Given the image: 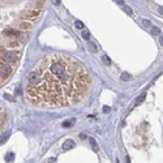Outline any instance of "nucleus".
<instances>
[{
  "label": "nucleus",
  "mask_w": 163,
  "mask_h": 163,
  "mask_svg": "<svg viewBox=\"0 0 163 163\" xmlns=\"http://www.w3.org/2000/svg\"><path fill=\"white\" fill-rule=\"evenodd\" d=\"M92 76L77 59L63 54L46 55L27 76L25 94L34 106L69 107L81 102L92 89Z\"/></svg>",
  "instance_id": "f257e3e1"
},
{
  "label": "nucleus",
  "mask_w": 163,
  "mask_h": 163,
  "mask_svg": "<svg viewBox=\"0 0 163 163\" xmlns=\"http://www.w3.org/2000/svg\"><path fill=\"white\" fill-rule=\"evenodd\" d=\"M15 68L9 64H5V63H1V73H0V77H1V86L3 84L7 82V80L9 78V76L12 74V72Z\"/></svg>",
  "instance_id": "f03ea898"
},
{
  "label": "nucleus",
  "mask_w": 163,
  "mask_h": 163,
  "mask_svg": "<svg viewBox=\"0 0 163 163\" xmlns=\"http://www.w3.org/2000/svg\"><path fill=\"white\" fill-rule=\"evenodd\" d=\"M76 146V142L73 140H65V142L63 143V149L64 150H72Z\"/></svg>",
  "instance_id": "7ed1b4c3"
},
{
  "label": "nucleus",
  "mask_w": 163,
  "mask_h": 163,
  "mask_svg": "<svg viewBox=\"0 0 163 163\" xmlns=\"http://www.w3.org/2000/svg\"><path fill=\"white\" fill-rule=\"evenodd\" d=\"M89 142H90V146H92V149L94 151H98L99 150V146H98V143H97V141L93 138V137H90L89 138Z\"/></svg>",
  "instance_id": "20e7f679"
},
{
  "label": "nucleus",
  "mask_w": 163,
  "mask_h": 163,
  "mask_svg": "<svg viewBox=\"0 0 163 163\" xmlns=\"http://www.w3.org/2000/svg\"><path fill=\"white\" fill-rule=\"evenodd\" d=\"M121 8H123V10L125 13H128L129 16H133V10H132L131 7H128V5H121Z\"/></svg>",
  "instance_id": "39448f33"
},
{
  "label": "nucleus",
  "mask_w": 163,
  "mask_h": 163,
  "mask_svg": "<svg viewBox=\"0 0 163 163\" xmlns=\"http://www.w3.org/2000/svg\"><path fill=\"white\" fill-rule=\"evenodd\" d=\"M13 159H15V153H12V151L5 155V162H13Z\"/></svg>",
  "instance_id": "423d86ee"
},
{
  "label": "nucleus",
  "mask_w": 163,
  "mask_h": 163,
  "mask_svg": "<svg viewBox=\"0 0 163 163\" xmlns=\"http://www.w3.org/2000/svg\"><path fill=\"white\" fill-rule=\"evenodd\" d=\"M151 35H155V37H158V35H161V29L159 27H151Z\"/></svg>",
  "instance_id": "0eeeda50"
},
{
  "label": "nucleus",
  "mask_w": 163,
  "mask_h": 163,
  "mask_svg": "<svg viewBox=\"0 0 163 163\" xmlns=\"http://www.w3.org/2000/svg\"><path fill=\"white\" fill-rule=\"evenodd\" d=\"M81 35H82V39H85V41H89L90 39V33L87 31V30H84Z\"/></svg>",
  "instance_id": "6e6552de"
},
{
  "label": "nucleus",
  "mask_w": 163,
  "mask_h": 163,
  "mask_svg": "<svg viewBox=\"0 0 163 163\" xmlns=\"http://www.w3.org/2000/svg\"><path fill=\"white\" fill-rule=\"evenodd\" d=\"M121 80H123V81H128V80H131V74L127 73V72L121 73Z\"/></svg>",
  "instance_id": "1a4fd4ad"
},
{
  "label": "nucleus",
  "mask_w": 163,
  "mask_h": 163,
  "mask_svg": "<svg viewBox=\"0 0 163 163\" xmlns=\"http://www.w3.org/2000/svg\"><path fill=\"white\" fill-rule=\"evenodd\" d=\"M145 97H146V94H142V95H140L138 98H137V101H136V104H140V103H142V102L145 101Z\"/></svg>",
  "instance_id": "9d476101"
},
{
  "label": "nucleus",
  "mask_w": 163,
  "mask_h": 163,
  "mask_svg": "<svg viewBox=\"0 0 163 163\" xmlns=\"http://www.w3.org/2000/svg\"><path fill=\"white\" fill-rule=\"evenodd\" d=\"M9 134H10V132H9V131L5 132V134H3V136H1V143H4L5 141H7V138L9 137Z\"/></svg>",
  "instance_id": "9b49d317"
},
{
  "label": "nucleus",
  "mask_w": 163,
  "mask_h": 163,
  "mask_svg": "<svg viewBox=\"0 0 163 163\" xmlns=\"http://www.w3.org/2000/svg\"><path fill=\"white\" fill-rule=\"evenodd\" d=\"M103 61H104V64H107V65L111 64V59H110L107 55H103Z\"/></svg>",
  "instance_id": "f8f14e48"
},
{
  "label": "nucleus",
  "mask_w": 163,
  "mask_h": 163,
  "mask_svg": "<svg viewBox=\"0 0 163 163\" xmlns=\"http://www.w3.org/2000/svg\"><path fill=\"white\" fill-rule=\"evenodd\" d=\"M73 121H74V119H72L71 121H64V123H63V127H64V128H68V127H71L72 124H73Z\"/></svg>",
  "instance_id": "ddd939ff"
},
{
  "label": "nucleus",
  "mask_w": 163,
  "mask_h": 163,
  "mask_svg": "<svg viewBox=\"0 0 163 163\" xmlns=\"http://www.w3.org/2000/svg\"><path fill=\"white\" fill-rule=\"evenodd\" d=\"M4 124H5V112L1 111V124H0L1 129H3V127H4Z\"/></svg>",
  "instance_id": "4468645a"
},
{
  "label": "nucleus",
  "mask_w": 163,
  "mask_h": 163,
  "mask_svg": "<svg viewBox=\"0 0 163 163\" xmlns=\"http://www.w3.org/2000/svg\"><path fill=\"white\" fill-rule=\"evenodd\" d=\"M74 25H76V27H77V29H82V27H84V24H82L80 20H77L76 22H74Z\"/></svg>",
  "instance_id": "2eb2a0df"
},
{
  "label": "nucleus",
  "mask_w": 163,
  "mask_h": 163,
  "mask_svg": "<svg viewBox=\"0 0 163 163\" xmlns=\"http://www.w3.org/2000/svg\"><path fill=\"white\" fill-rule=\"evenodd\" d=\"M142 24H143V26H150V25H151V22L149 20H146V18H143V20H142Z\"/></svg>",
  "instance_id": "dca6fc26"
},
{
  "label": "nucleus",
  "mask_w": 163,
  "mask_h": 163,
  "mask_svg": "<svg viewBox=\"0 0 163 163\" xmlns=\"http://www.w3.org/2000/svg\"><path fill=\"white\" fill-rule=\"evenodd\" d=\"M52 4L56 5V7H59V5L61 4V0H52Z\"/></svg>",
  "instance_id": "f3484780"
},
{
  "label": "nucleus",
  "mask_w": 163,
  "mask_h": 163,
  "mask_svg": "<svg viewBox=\"0 0 163 163\" xmlns=\"http://www.w3.org/2000/svg\"><path fill=\"white\" fill-rule=\"evenodd\" d=\"M110 111H111V108H110L108 106H104V107H103V112H104V114H108Z\"/></svg>",
  "instance_id": "a211bd4d"
},
{
  "label": "nucleus",
  "mask_w": 163,
  "mask_h": 163,
  "mask_svg": "<svg viewBox=\"0 0 163 163\" xmlns=\"http://www.w3.org/2000/svg\"><path fill=\"white\" fill-rule=\"evenodd\" d=\"M90 50H92L93 52H97V51H98V48L95 47V45H90Z\"/></svg>",
  "instance_id": "6ab92c4d"
},
{
  "label": "nucleus",
  "mask_w": 163,
  "mask_h": 163,
  "mask_svg": "<svg viewBox=\"0 0 163 163\" xmlns=\"http://www.w3.org/2000/svg\"><path fill=\"white\" fill-rule=\"evenodd\" d=\"M159 43L161 46H163V35H159Z\"/></svg>",
  "instance_id": "aec40b11"
},
{
  "label": "nucleus",
  "mask_w": 163,
  "mask_h": 163,
  "mask_svg": "<svg viewBox=\"0 0 163 163\" xmlns=\"http://www.w3.org/2000/svg\"><path fill=\"white\" fill-rule=\"evenodd\" d=\"M80 138H81V140H85V138H86V134H85V133H81V134H80Z\"/></svg>",
  "instance_id": "412c9836"
},
{
  "label": "nucleus",
  "mask_w": 163,
  "mask_h": 163,
  "mask_svg": "<svg viewBox=\"0 0 163 163\" xmlns=\"http://www.w3.org/2000/svg\"><path fill=\"white\" fill-rule=\"evenodd\" d=\"M116 3L120 4V5H124V0H116Z\"/></svg>",
  "instance_id": "4be33fe9"
},
{
  "label": "nucleus",
  "mask_w": 163,
  "mask_h": 163,
  "mask_svg": "<svg viewBox=\"0 0 163 163\" xmlns=\"http://www.w3.org/2000/svg\"><path fill=\"white\" fill-rule=\"evenodd\" d=\"M48 162H50V163H52V162H56V158H50V159H48Z\"/></svg>",
  "instance_id": "5701e85b"
},
{
  "label": "nucleus",
  "mask_w": 163,
  "mask_h": 163,
  "mask_svg": "<svg viewBox=\"0 0 163 163\" xmlns=\"http://www.w3.org/2000/svg\"><path fill=\"white\" fill-rule=\"evenodd\" d=\"M158 10H159V12H161L162 15H163V7H159V8H158Z\"/></svg>",
  "instance_id": "b1692460"
}]
</instances>
